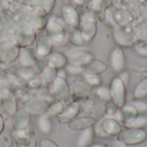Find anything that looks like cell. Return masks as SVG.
I'll use <instances>...</instances> for the list:
<instances>
[{"label":"cell","instance_id":"obj_1","mask_svg":"<svg viewBox=\"0 0 147 147\" xmlns=\"http://www.w3.org/2000/svg\"><path fill=\"white\" fill-rule=\"evenodd\" d=\"M109 91L111 100L118 107V109H121L124 105H126L127 87L125 83L119 77L114 78L112 79L110 83Z\"/></svg>","mask_w":147,"mask_h":147},{"label":"cell","instance_id":"obj_2","mask_svg":"<svg viewBox=\"0 0 147 147\" xmlns=\"http://www.w3.org/2000/svg\"><path fill=\"white\" fill-rule=\"evenodd\" d=\"M147 133L143 128H128L118 134L117 140L126 146H135L145 142Z\"/></svg>","mask_w":147,"mask_h":147},{"label":"cell","instance_id":"obj_3","mask_svg":"<svg viewBox=\"0 0 147 147\" xmlns=\"http://www.w3.org/2000/svg\"><path fill=\"white\" fill-rule=\"evenodd\" d=\"M109 63L112 70L116 73L122 72L127 65V59L121 47H116L110 53Z\"/></svg>","mask_w":147,"mask_h":147},{"label":"cell","instance_id":"obj_4","mask_svg":"<svg viewBox=\"0 0 147 147\" xmlns=\"http://www.w3.org/2000/svg\"><path fill=\"white\" fill-rule=\"evenodd\" d=\"M114 38L121 47H131L135 42V35H134L133 31L127 32L126 29H116L114 33Z\"/></svg>","mask_w":147,"mask_h":147},{"label":"cell","instance_id":"obj_5","mask_svg":"<svg viewBox=\"0 0 147 147\" xmlns=\"http://www.w3.org/2000/svg\"><path fill=\"white\" fill-rule=\"evenodd\" d=\"M102 129L107 135L110 136L118 135L121 132V124L117 120L112 117L107 118L102 122Z\"/></svg>","mask_w":147,"mask_h":147},{"label":"cell","instance_id":"obj_6","mask_svg":"<svg viewBox=\"0 0 147 147\" xmlns=\"http://www.w3.org/2000/svg\"><path fill=\"white\" fill-rule=\"evenodd\" d=\"M86 65V71L89 74L99 75L101 73H103L107 70L106 64L99 60H91Z\"/></svg>","mask_w":147,"mask_h":147},{"label":"cell","instance_id":"obj_7","mask_svg":"<svg viewBox=\"0 0 147 147\" xmlns=\"http://www.w3.org/2000/svg\"><path fill=\"white\" fill-rule=\"evenodd\" d=\"M134 97L137 100H142L147 96V78L142 79L134 89Z\"/></svg>","mask_w":147,"mask_h":147},{"label":"cell","instance_id":"obj_8","mask_svg":"<svg viewBox=\"0 0 147 147\" xmlns=\"http://www.w3.org/2000/svg\"><path fill=\"white\" fill-rule=\"evenodd\" d=\"M127 128H143L147 125V118L145 116H137L134 119L124 123Z\"/></svg>","mask_w":147,"mask_h":147},{"label":"cell","instance_id":"obj_9","mask_svg":"<svg viewBox=\"0 0 147 147\" xmlns=\"http://www.w3.org/2000/svg\"><path fill=\"white\" fill-rule=\"evenodd\" d=\"M93 138V130L91 127L86 128L82 134L79 137L78 140V146L79 147H85L87 146L92 140Z\"/></svg>","mask_w":147,"mask_h":147},{"label":"cell","instance_id":"obj_10","mask_svg":"<svg viewBox=\"0 0 147 147\" xmlns=\"http://www.w3.org/2000/svg\"><path fill=\"white\" fill-rule=\"evenodd\" d=\"M95 123V120L91 119V118H83V119H79L78 121H76L74 122V126L75 128L78 129H83V128H88L90 127L92 125H94Z\"/></svg>","mask_w":147,"mask_h":147},{"label":"cell","instance_id":"obj_11","mask_svg":"<svg viewBox=\"0 0 147 147\" xmlns=\"http://www.w3.org/2000/svg\"><path fill=\"white\" fill-rule=\"evenodd\" d=\"M115 21L121 25V26H127L129 23V16L125 13L124 10H118L115 14Z\"/></svg>","mask_w":147,"mask_h":147},{"label":"cell","instance_id":"obj_12","mask_svg":"<svg viewBox=\"0 0 147 147\" xmlns=\"http://www.w3.org/2000/svg\"><path fill=\"white\" fill-rule=\"evenodd\" d=\"M96 26L93 24V23H90L86 26L85 28V30H84V39L87 40H91L95 34H96Z\"/></svg>","mask_w":147,"mask_h":147},{"label":"cell","instance_id":"obj_13","mask_svg":"<svg viewBox=\"0 0 147 147\" xmlns=\"http://www.w3.org/2000/svg\"><path fill=\"white\" fill-rule=\"evenodd\" d=\"M136 33L140 39L147 40V23H142L136 29Z\"/></svg>","mask_w":147,"mask_h":147},{"label":"cell","instance_id":"obj_14","mask_svg":"<svg viewBox=\"0 0 147 147\" xmlns=\"http://www.w3.org/2000/svg\"><path fill=\"white\" fill-rule=\"evenodd\" d=\"M132 104L135 107V109L138 110L139 113L147 112V103H146L145 102H143L141 100H137V101L134 102Z\"/></svg>","mask_w":147,"mask_h":147},{"label":"cell","instance_id":"obj_15","mask_svg":"<svg viewBox=\"0 0 147 147\" xmlns=\"http://www.w3.org/2000/svg\"><path fill=\"white\" fill-rule=\"evenodd\" d=\"M118 107L113 102H110L108 105H107V108H106V115L109 117H114L115 115L116 114V112L118 111Z\"/></svg>","mask_w":147,"mask_h":147},{"label":"cell","instance_id":"obj_16","mask_svg":"<svg viewBox=\"0 0 147 147\" xmlns=\"http://www.w3.org/2000/svg\"><path fill=\"white\" fill-rule=\"evenodd\" d=\"M97 94L99 96H101L102 99L105 100H110L111 96H110V91L109 89H107L105 87H101L97 90Z\"/></svg>","mask_w":147,"mask_h":147},{"label":"cell","instance_id":"obj_17","mask_svg":"<svg viewBox=\"0 0 147 147\" xmlns=\"http://www.w3.org/2000/svg\"><path fill=\"white\" fill-rule=\"evenodd\" d=\"M89 82H90V84H92V85H98V84L101 83V78H100L97 75L90 74Z\"/></svg>","mask_w":147,"mask_h":147},{"label":"cell","instance_id":"obj_18","mask_svg":"<svg viewBox=\"0 0 147 147\" xmlns=\"http://www.w3.org/2000/svg\"><path fill=\"white\" fill-rule=\"evenodd\" d=\"M136 51L143 56H147V45L146 46H139L136 47Z\"/></svg>","mask_w":147,"mask_h":147},{"label":"cell","instance_id":"obj_19","mask_svg":"<svg viewBox=\"0 0 147 147\" xmlns=\"http://www.w3.org/2000/svg\"><path fill=\"white\" fill-rule=\"evenodd\" d=\"M119 78L125 83V84L127 85V84L128 83V79H129V74H128V72L127 71H122V72H121L120 73V76H119Z\"/></svg>","mask_w":147,"mask_h":147},{"label":"cell","instance_id":"obj_20","mask_svg":"<svg viewBox=\"0 0 147 147\" xmlns=\"http://www.w3.org/2000/svg\"><path fill=\"white\" fill-rule=\"evenodd\" d=\"M127 146L125 144H123L122 142H121L120 140H115V142H113V147H126Z\"/></svg>","mask_w":147,"mask_h":147},{"label":"cell","instance_id":"obj_21","mask_svg":"<svg viewBox=\"0 0 147 147\" xmlns=\"http://www.w3.org/2000/svg\"><path fill=\"white\" fill-rule=\"evenodd\" d=\"M92 147H106L105 146H102V145H95V146H93Z\"/></svg>","mask_w":147,"mask_h":147}]
</instances>
